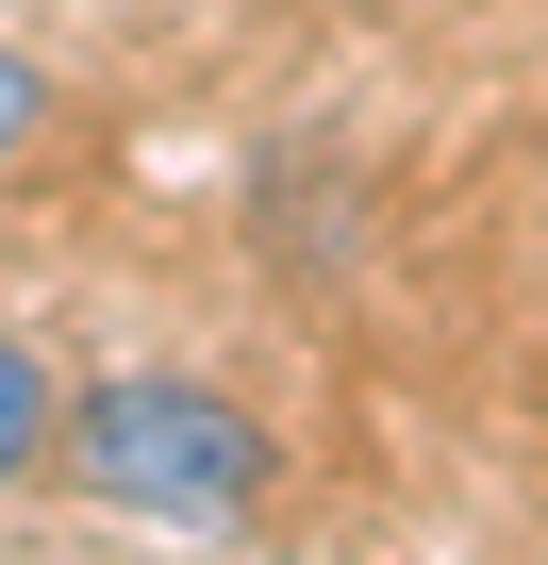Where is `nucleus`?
Here are the masks:
<instances>
[{"mask_svg":"<svg viewBox=\"0 0 548 565\" xmlns=\"http://www.w3.org/2000/svg\"><path fill=\"white\" fill-rule=\"evenodd\" d=\"M34 134H51V67H34V51H18V34H0V167H18V150H34Z\"/></svg>","mask_w":548,"mask_h":565,"instance_id":"obj_3","label":"nucleus"},{"mask_svg":"<svg viewBox=\"0 0 548 565\" xmlns=\"http://www.w3.org/2000/svg\"><path fill=\"white\" fill-rule=\"evenodd\" d=\"M67 482L100 515H150V532H233L266 499V416L183 383V366H117L67 399Z\"/></svg>","mask_w":548,"mask_h":565,"instance_id":"obj_1","label":"nucleus"},{"mask_svg":"<svg viewBox=\"0 0 548 565\" xmlns=\"http://www.w3.org/2000/svg\"><path fill=\"white\" fill-rule=\"evenodd\" d=\"M51 449H67V383H51L34 333H0V482H34Z\"/></svg>","mask_w":548,"mask_h":565,"instance_id":"obj_2","label":"nucleus"}]
</instances>
